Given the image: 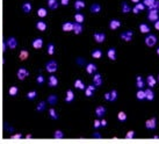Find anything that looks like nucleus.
Returning <instances> with one entry per match:
<instances>
[{
  "label": "nucleus",
  "mask_w": 159,
  "mask_h": 144,
  "mask_svg": "<svg viewBox=\"0 0 159 144\" xmlns=\"http://www.w3.org/2000/svg\"><path fill=\"white\" fill-rule=\"evenodd\" d=\"M157 41H158L157 36H156L154 34H151V33L146 34V36H145V38H144V43H145V46H149V48H152V46H156V44H157Z\"/></svg>",
  "instance_id": "1"
},
{
  "label": "nucleus",
  "mask_w": 159,
  "mask_h": 144,
  "mask_svg": "<svg viewBox=\"0 0 159 144\" xmlns=\"http://www.w3.org/2000/svg\"><path fill=\"white\" fill-rule=\"evenodd\" d=\"M103 98L106 101H109V102H114V101H116L117 98H119V93L116 90H112V91L107 92L105 93V95H103Z\"/></svg>",
  "instance_id": "2"
},
{
  "label": "nucleus",
  "mask_w": 159,
  "mask_h": 144,
  "mask_svg": "<svg viewBox=\"0 0 159 144\" xmlns=\"http://www.w3.org/2000/svg\"><path fill=\"white\" fill-rule=\"evenodd\" d=\"M46 72H49V73H55V72L58 70V64H57V62L53 61V59L49 61L46 64Z\"/></svg>",
  "instance_id": "3"
},
{
  "label": "nucleus",
  "mask_w": 159,
  "mask_h": 144,
  "mask_svg": "<svg viewBox=\"0 0 159 144\" xmlns=\"http://www.w3.org/2000/svg\"><path fill=\"white\" fill-rule=\"evenodd\" d=\"M146 16H148V20L150 22H154L159 19V11L158 9H149Z\"/></svg>",
  "instance_id": "4"
},
{
  "label": "nucleus",
  "mask_w": 159,
  "mask_h": 144,
  "mask_svg": "<svg viewBox=\"0 0 159 144\" xmlns=\"http://www.w3.org/2000/svg\"><path fill=\"white\" fill-rule=\"evenodd\" d=\"M16 77L19 80H24L27 77H29V71L26 68H20L16 72Z\"/></svg>",
  "instance_id": "5"
},
{
  "label": "nucleus",
  "mask_w": 159,
  "mask_h": 144,
  "mask_svg": "<svg viewBox=\"0 0 159 144\" xmlns=\"http://www.w3.org/2000/svg\"><path fill=\"white\" fill-rule=\"evenodd\" d=\"M145 128L148 130H156V128H157V119L151 117V119L146 120L145 121Z\"/></svg>",
  "instance_id": "6"
},
{
  "label": "nucleus",
  "mask_w": 159,
  "mask_h": 144,
  "mask_svg": "<svg viewBox=\"0 0 159 144\" xmlns=\"http://www.w3.org/2000/svg\"><path fill=\"white\" fill-rule=\"evenodd\" d=\"M6 44H7V49L14 50V49H16V46H17V41H16V38L14 36H11V37H8L6 40Z\"/></svg>",
  "instance_id": "7"
},
{
  "label": "nucleus",
  "mask_w": 159,
  "mask_h": 144,
  "mask_svg": "<svg viewBox=\"0 0 159 144\" xmlns=\"http://www.w3.org/2000/svg\"><path fill=\"white\" fill-rule=\"evenodd\" d=\"M120 37H121L124 42H130V41L132 40V37H134V33L131 30H126V31H123V33H121Z\"/></svg>",
  "instance_id": "8"
},
{
  "label": "nucleus",
  "mask_w": 159,
  "mask_h": 144,
  "mask_svg": "<svg viewBox=\"0 0 159 144\" xmlns=\"http://www.w3.org/2000/svg\"><path fill=\"white\" fill-rule=\"evenodd\" d=\"M145 6H144V4L143 2H137V4H135V6L131 8V12L134 13V14H139L141 12H143L144 9H145Z\"/></svg>",
  "instance_id": "9"
},
{
  "label": "nucleus",
  "mask_w": 159,
  "mask_h": 144,
  "mask_svg": "<svg viewBox=\"0 0 159 144\" xmlns=\"http://www.w3.org/2000/svg\"><path fill=\"white\" fill-rule=\"evenodd\" d=\"M103 84V79H102V76L100 75V73H94V76H93V85L95 86V87H99V86H101Z\"/></svg>",
  "instance_id": "10"
},
{
  "label": "nucleus",
  "mask_w": 159,
  "mask_h": 144,
  "mask_svg": "<svg viewBox=\"0 0 159 144\" xmlns=\"http://www.w3.org/2000/svg\"><path fill=\"white\" fill-rule=\"evenodd\" d=\"M31 46H33V48L34 49H36V50H38V49H42V46H43V40L41 37H36L33 40V42H31Z\"/></svg>",
  "instance_id": "11"
},
{
  "label": "nucleus",
  "mask_w": 159,
  "mask_h": 144,
  "mask_svg": "<svg viewBox=\"0 0 159 144\" xmlns=\"http://www.w3.org/2000/svg\"><path fill=\"white\" fill-rule=\"evenodd\" d=\"M93 38L95 40L97 43H103L106 41V35L103 33H94L93 34Z\"/></svg>",
  "instance_id": "12"
},
{
  "label": "nucleus",
  "mask_w": 159,
  "mask_h": 144,
  "mask_svg": "<svg viewBox=\"0 0 159 144\" xmlns=\"http://www.w3.org/2000/svg\"><path fill=\"white\" fill-rule=\"evenodd\" d=\"M48 86L49 87H57L58 86V78L56 76H53L51 73V76L48 78Z\"/></svg>",
  "instance_id": "13"
},
{
  "label": "nucleus",
  "mask_w": 159,
  "mask_h": 144,
  "mask_svg": "<svg viewBox=\"0 0 159 144\" xmlns=\"http://www.w3.org/2000/svg\"><path fill=\"white\" fill-rule=\"evenodd\" d=\"M121 21L120 20H117V19H113V20H110L109 21V28L112 29V30H117L120 27H121Z\"/></svg>",
  "instance_id": "14"
},
{
  "label": "nucleus",
  "mask_w": 159,
  "mask_h": 144,
  "mask_svg": "<svg viewBox=\"0 0 159 144\" xmlns=\"http://www.w3.org/2000/svg\"><path fill=\"white\" fill-rule=\"evenodd\" d=\"M85 69H86V72H87L88 75H94V73L97 72V70H98L97 64H94V63H87Z\"/></svg>",
  "instance_id": "15"
},
{
  "label": "nucleus",
  "mask_w": 159,
  "mask_h": 144,
  "mask_svg": "<svg viewBox=\"0 0 159 144\" xmlns=\"http://www.w3.org/2000/svg\"><path fill=\"white\" fill-rule=\"evenodd\" d=\"M85 91V95L87 97V98H91L93 97V94H94V92H95V86L92 84V85H88V86H86V88L84 90Z\"/></svg>",
  "instance_id": "16"
},
{
  "label": "nucleus",
  "mask_w": 159,
  "mask_h": 144,
  "mask_svg": "<svg viewBox=\"0 0 159 144\" xmlns=\"http://www.w3.org/2000/svg\"><path fill=\"white\" fill-rule=\"evenodd\" d=\"M144 91H145V100H148V101L154 100V92H153V90H152L151 87H148Z\"/></svg>",
  "instance_id": "17"
},
{
  "label": "nucleus",
  "mask_w": 159,
  "mask_h": 144,
  "mask_svg": "<svg viewBox=\"0 0 159 144\" xmlns=\"http://www.w3.org/2000/svg\"><path fill=\"white\" fill-rule=\"evenodd\" d=\"M145 83L148 84V86L149 87H154L156 86V84H157V79H156V77L152 76V75H149V76L146 77V80H145Z\"/></svg>",
  "instance_id": "18"
},
{
  "label": "nucleus",
  "mask_w": 159,
  "mask_h": 144,
  "mask_svg": "<svg viewBox=\"0 0 159 144\" xmlns=\"http://www.w3.org/2000/svg\"><path fill=\"white\" fill-rule=\"evenodd\" d=\"M90 12H91L92 14H99L101 12V5L98 4V2L92 4L91 7H90Z\"/></svg>",
  "instance_id": "19"
},
{
  "label": "nucleus",
  "mask_w": 159,
  "mask_h": 144,
  "mask_svg": "<svg viewBox=\"0 0 159 144\" xmlns=\"http://www.w3.org/2000/svg\"><path fill=\"white\" fill-rule=\"evenodd\" d=\"M85 6H86V2L84 1V0H76L75 1V9L76 11H78V12H80L81 9H84L85 8Z\"/></svg>",
  "instance_id": "20"
},
{
  "label": "nucleus",
  "mask_w": 159,
  "mask_h": 144,
  "mask_svg": "<svg viewBox=\"0 0 159 144\" xmlns=\"http://www.w3.org/2000/svg\"><path fill=\"white\" fill-rule=\"evenodd\" d=\"M105 114H106V108L103 106H98L95 108V115H97V117L101 119V117H103Z\"/></svg>",
  "instance_id": "21"
},
{
  "label": "nucleus",
  "mask_w": 159,
  "mask_h": 144,
  "mask_svg": "<svg viewBox=\"0 0 159 144\" xmlns=\"http://www.w3.org/2000/svg\"><path fill=\"white\" fill-rule=\"evenodd\" d=\"M84 30V27L81 23H78V22H75L73 23V33L76 34V35H79V34H81Z\"/></svg>",
  "instance_id": "22"
},
{
  "label": "nucleus",
  "mask_w": 159,
  "mask_h": 144,
  "mask_svg": "<svg viewBox=\"0 0 159 144\" xmlns=\"http://www.w3.org/2000/svg\"><path fill=\"white\" fill-rule=\"evenodd\" d=\"M73 100H75V93H73L72 90H68L66 93H65V102L70 104V102H72Z\"/></svg>",
  "instance_id": "23"
},
{
  "label": "nucleus",
  "mask_w": 159,
  "mask_h": 144,
  "mask_svg": "<svg viewBox=\"0 0 159 144\" xmlns=\"http://www.w3.org/2000/svg\"><path fill=\"white\" fill-rule=\"evenodd\" d=\"M22 12L23 13H26V14H29L31 12V9H33V6H31V4L29 1H26V2H23L22 4Z\"/></svg>",
  "instance_id": "24"
},
{
  "label": "nucleus",
  "mask_w": 159,
  "mask_h": 144,
  "mask_svg": "<svg viewBox=\"0 0 159 144\" xmlns=\"http://www.w3.org/2000/svg\"><path fill=\"white\" fill-rule=\"evenodd\" d=\"M62 30L68 33V31L73 30V22H64L62 24Z\"/></svg>",
  "instance_id": "25"
},
{
  "label": "nucleus",
  "mask_w": 159,
  "mask_h": 144,
  "mask_svg": "<svg viewBox=\"0 0 159 144\" xmlns=\"http://www.w3.org/2000/svg\"><path fill=\"white\" fill-rule=\"evenodd\" d=\"M46 4H48V7L50 8V9H57L58 6H59V2H58V0H46Z\"/></svg>",
  "instance_id": "26"
},
{
  "label": "nucleus",
  "mask_w": 159,
  "mask_h": 144,
  "mask_svg": "<svg viewBox=\"0 0 159 144\" xmlns=\"http://www.w3.org/2000/svg\"><path fill=\"white\" fill-rule=\"evenodd\" d=\"M145 80L143 79L142 76H137L136 77V87L139 90V88H144L145 87Z\"/></svg>",
  "instance_id": "27"
},
{
  "label": "nucleus",
  "mask_w": 159,
  "mask_h": 144,
  "mask_svg": "<svg viewBox=\"0 0 159 144\" xmlns=\"http://www.w3.org/2000/svg\"><path fill=\"white\" fill-rule=\"evenodd\" d=\"M107 57L110 61H115L116 59V49L115 48H109L107 51Z\"/></svg>",
  "instance_id": "28"
},
{
  "label": "nucleus",
  "mask_w": 159,
  "mask_h": 144,
  "mask_svg": "<svg viewBox=\"0 0 159 144\" xmlns=\"http://www.w3.org/2000/svg\"><path fill=\"white\" fill-rule=\"evenodd\" d=\"M138 28H139L141 33H143V34H149L151 31V28H150V26L148 23H141Z\"/></svg>",
  "instance_id": "29"
},
{
  "label": "nucleus",
  "mask_w": 159,
  "mask_h": 144,
  "mask_svg": "<svg viewBox=\"0 0 159 144\" xmlns=\"http://www.w3.org/2000/svg\"><path fill=\"white\" fill-rule=\"evenodd\" d=\"M75 87H76L77 90H79V91H84V90L86 88L85 83H84L81 79H77V80H75Z\"/></svg>",
  "instance_id": "30"
},
{
  "label": "nucleus",
  "mask_w": 159,
  "mask_h": 144,
  "mask_svg": "<svg viewBox=\"0 0 159 144\" xmlns=\"http://www.w3.org/2000/svg\"><path fill=\"white\" fill-rule=\"evenodd\" d=\"M57 101H58V98H57V95H56V94H50V95L48 97V99H46V102H48L49 105H51V106L56 105V104H57Z\"/></svg>",
  "instance_id": "31"
},
{
  "label": "nucleus",
  "mask_w": 159,
  "mask_h": 144,
  "mask_svg": "<svg viewBox=\"0 0 159 144\" xmlns=\"http://www.w3.org/2000/svg\"><path fill=\"white\" fill-rule=\"evenodd\" d=\"M121 12L123 13V14H128V13L131 12V7L129 6L126 1L121 2Z\"/></svg>",
  "instance_id": "32"
},
{
  "label": "nucleus",
  "mask_w": 159,
  "mask_h": 144,
  "mask_svg": "<svg viewBox=\"0 0 159 144\" xmlns=\"http://www.w3.org/2000/svg\"><path fill=\"white\" fill-rule=\"evenodd\" d=\"M91 55H92V57H93V58H95V59H100V58L102 57L103 53H102V50H101V49H94V50L91 53Z\"/></svg>",
  "instance_id": "33"
},
{
  "label": "nucleus",
  "mask_w": 159,
  "mask_h": 144,
  "mask_svg": "<svg viewBox=\"0 0 159 144\" xmlns=\"http://www.w3.org/2000/svg\"><path fill=\"white\" fill-rule=\"evenodd\" d=\"M28 57H29V53H28V50H26V49H22L20 53H19V58H20V61H26V59H28Z\"/></svg>",
  "instance_id": "34"
},
{
  "label": "nucleus",
  "mask_w": 159,
  "mask_h": 144,
  "mask_svg": "<svg viewBox=\"0 0 159 144\" xmlns=\"http://www.w3.org/2000/svg\"><path fill=\"white\" fill-rule=\"evenodd\" d=\"M36 28H37V30L40 31H46V28H48V26H46V23L44 21H37L36 22Z\"/></svg>",
  "instance_id": "35"
},
{
  "label": "nucleus",
  "mask_w": 159,
  "mask_h": 144,
  "mask_svg": "<svg viewBox=\"0 0 159 144\" xmlns=\"http://www.w3.org/2000/svg\"><path fill=\"white\" fill-rule=\"evenodd\" d=\"M75 21L78 23H83L85 21V15L83 13H80V12H77L75 14Z\"/></svg>",
  "instance_id": "36"
},
{
  "label": "nucleus",
  "mask_w": 159,
  "mask_h": 144,
  "mask_svg": "<svg viewBox=\"0 0 159 144\" xmlns=\"http://www.w3.org/2000/svg\"><path fill=\"white\" fill-rule=\"evenodd\" d=\"M136 99L137 100H139V101H143L145 100V91H144V88H139L136 93Z\"/></svg>",
  "instance_id": "37"
},
{
  "label": "nucleus",
  "mask_w": 159,
  "mask_h": 144,
  "mask_svg": "<svg viewBox=\"0 0 159 144\" xmlns=\"http://www.w3.org/2000/svg\"><path fill=\"white\" fill-rule=\"evenodd\" d=\"M48 15V11H46V8L44 7H40L37 9V16L38 18H46V16Z\"/></svg>",
  "instance_id": "38"
},
{
  "label": "nucleus",
  "mask_w": 159,
  "mask_h": 144,
  "mask_svg": "<svg viewBox=\"0 0 159 144\" xmlns=\"http://www.w3.org/2000/svg\"><path fill=\"white\" fill-rule=\"evenodd\" d=\"M17 93H19V87H17V86H11V87H9L8 94H9L11 97H15V95H17Z\"/></svg>",
  "instance_id": "39"
},
{
  "label": "nucleus",
  "mask_w": 159,
  "mask_h": 144,
  "mask_svg": "<svg viewBox=\"0 0 159 144\" xmlns=\"http://www.w3.org/2000/svg\"><path fill=\"white\" fill-rule=\"evenodd\" d=\"M49 116L52 119V120H58V113H57V110L55 109V108H50L49 109Z\"/></svg>",
  "instance_id": "40"
},
{
  "label": "nucleus",
  "mask_w": 159,
  "mask_h": 144,
  "mask_svg": "<svg viewBox=\"0 0 159 144\" xmlns=\"http://www.w3.org/2000/svg\"><path fill=\"white\" fill-rule=\"evenodd\" d=\"M55 50H56V48L53 46V43H49V44L46 46V53H48V55L52 56L53 53H55Z\"/></svg>",
  "instance_id": "41"
},
{
  "label": "nucleus",
  "mask_w": 159,
  "mask_h": 144,
  "mask_svg": "<svg viewBox=\"0 0 159 144\" xmlns=\"http://www.w3.org/2000/svg\"><path fill=\"white\" fill-rule=\"evenodd\" d=\"M27 99L28 100H34V99L37 97V92L35 91V90H31V91H29L28 93H27Z\"/></svg>",
  "instance_id": "42"
},
{
  "label": "nucleus",
  "mask_w": 159,
  "mask_h": 144,
  "mask_svg": "<svg viewBox=\"0 0 159 144\" xmlns=\"http://www.w3.org/2000/svg\"><path fill=\"white\" fill-rule=\"evenodd\" d=\"M127 119H128V116H127V114L124 113V112H119L117 114V120L120 122H124L127 121Z\"/></svg>",
  "instance_id": "43"
},
{
  "label": "nucleus",
  "mask_w": 159,
  "mask_h": 144,
  "mask_svg": "<svg viewBox=\"0 0 159 144\" xmlns=\"http://www.w3.org/2000/svg\"><path fill=\"white\" fill-rule=\"evenodd\" d=\"M46 101H40L38 105L36 106V110H37V112H43V110L46 109Z\"/></svg>",
  "instance_id": "44"
},
{
  "label": "nucleus",
  "mask_w": 159,
  "mask_h": 144,
  "mask_svg": "<svg viewBox=\"0 0 159 144\" xmlns=\"http://www.w3.org/2000/svg\"><path fill=\"white\" fill-rule=\"evenodd\" d=\"M53 138H56V139H62V138H64V133H63L62 130H56V131L53 133Z\"/></svg>",
  "instance_id": "45"
},
{
  "label": "nucleus",
  "mask_w": 159,
  "mask_h": 144,
  "mask_svg": "<svg viewBox=\"0 0 159 144\" xmlns=\"http://www.w3.org/2000/svg\"><path fill=\"white\" fill-rule=\"evenodd\" d=\"M154 1H156V0H143L142 2H143L144 6L148 8V9H150V8L152 7V5L154 4Z\"/></svg>",
  "instance_id": "46"
},
{
  "label": "nucleus",
  "mask_w": 159,
  "mask_h": 144,
  "mask_svg": "<svg viewBox=\"0 0 159 144\" xmlns=\"http://www.w3.org/2000/svg\"><path fill=\"white\" fill-rule=\"evenodd\" d=\"M44 82H46L44 77L42 76V75H38L37 78H36V83H37L38 85H43V84H44Z\"/></svg>",
  "instance_id": "47"
},
{
  "label": "nucleus",
  "mask_w": 159,
  "mask_h": 144,
  "mask_svg": "<svg viewBox=\"0 0 159 144\" xmlns=\"http://www.w3.org/2000/svg\"><path fill=\"white\" fill-rule=\"evenodd\" d=\"M135 137V131L134 130H129L128 133L126 134V138L127 139H131V138H134Z\"/></svg>",
  "instance_id": "48"
},
{
  "label": "nucleus",
  "mask_w": 159,
  "mask_h": 144,
  "mask_svg": "<svg viewBox=\"0 0 159 144\" xmlns=\"http://www.w3.org/2000/svg\"><path fill=\"white\" fill-rule=\"evenodd\" d=\"M100 127H101V124H100V120H99V119H95V120L93 121V128L99 129Z\"/></svg>",
  "instance_id": "49"
},
{
  "label": "nucleus",
  "mask_w": 159,
  "mask_h": 144,
  "mask_svg": "<svg viewBox=\"0 0 159 144\" xmlns=\"http://www.w3.org/2000/svg\"><path fill=\"white\" fill-rule=\"evenodd\" d=\"M150 9H158L159 11V0H156V1H154V4L152 5V7L150 8Z\"/></svg>",
  "instance_id": "50"
},
{
  "label": "nucleus",
  "mask_w": 159,
  "mask_h": 144,
  "mask_svg": "<svg viewBox=\"0 0 159 144\" xmlns=\"http://www.w3.org/2000/svg\"><path fill=\"white\" fill-rule=\"evenodd\" d=\"M92 137H93V138H95V139H100V138H102V135H101L100 133H93Z\"/></svg>",
  "instance_id": "51"
},
{
  "label": "nucleus",
  "mask_w": 159,
  "mask_h": 144,
  "mask_svg": "<svg viewBox=\"0 0 159 144\" xmlns=\"http://www.w3.org/2000/svg\"><path fill=\"white\" fill-rule=\"evenodd\" d=\"M21 137H22L21 134H14V135H12V136H11V138H12V139H20Z\"/></svg>",
  "instance_id": "52"
},
{
  "label": "nucleus",
  "mask_w": 159,
  "mask_h": 144,
  "mask_svg": "<svg viewBox=\"0 0 159 144\" xmlns=\"http://www.w3.org/2000/svg\"><path fill=\"white\" fill-rule=\"evenodd\" d=\"M100 124H101V127H102V128L107 127V120H105V119H102V117H101V120H100Z\"/></svg>",
  "instance_id": "53"
},
{
  "label": "nucleus",
  "mask_w": 159,
  "mask_h": 144,
  "mask_svg": "<svg viewBox=\"0 0 159 144\" xmlns=\"http://www.w3.org/2000/svg\"><path fill=\"white\" fill-rule=\"evenodd\" d=\"M68 2H70V0H61V1H59V4L63 5V6H68Z\"/></svg>",
  "instance_id": "54"
},
{
  "label": "nucleus",
  "mask_w": 159,
  "mask_h": 144,
  "mask_svg": "<svg viewBox=\"0 0 159 144\" xmlns=\"http://www.w3.org/2000/svg\"><path fill=\"white\" fill-rule=\"evenodd\" d=\"M153 24H154V29L159 30V19L157 20V21H154V22H153Z\"/></svg>",
  "instance_id": "55"
},
{
  "label": "nucleus",
  "mask_w": 159,
  "mask_h": 144,
  "mask_svg": "<svg viewBox=\"0 0 159 144\" xmlns=\"http://www.w3.org/2000/svg\"><path fill=\"white\" fill-rule=\"evenodd\" d=\"M26 138L29 139V138H33V136H31V135H26Z\"/></svg>",
  "instance_id": "56"
},
{
  "label": "nucleus",
  "mask_w": 159,
  "mask_h": 144,
  "mask_svg": "<svg viewBox=\"0 0 159 144\" xmlns=\"http://www.w3.org/2000/svg\"><path fill=\"white\" fill-rule=\"evenodd\" d=\"M153 138H154V139H159V135H154Z\"/></svg>",
  "instance_id": "57"
},
{
  "label": "nucleus",
  "mask_w": 159,
  "mask_h": 144,
  "mask_svg": "<svg viewBox=\"0 0 159 144\" xmlns=\"http://www.w3.org/2000/svg\"><path fill=\"white\" fill-rule=\"evenodd\" d=\"M131 1H132V2H135V4H137V2H139L141 0H131Z\"/></svg>",
  "instance_id": "58"
},
{
  "label": "nucleus",
  "mask_w": 159,
  "mask_h": 144,
  "mask_svg": "<svg viewBox=\"0 0 159 144\" xmlns=\"http://www.w3.org/2000/svg\"><path fill=\"white\" fill-rule=\"evenodd\" d=\"M156 53H157V55H158V56H159V46H158V48H157V50H156Z\"/></svg>",
  "instance_id": "59"
},
{
  "label": "nucleus",
  "mask_w": 159,
  "mask_h": 144,
  "mask_svg": "<svg viewBox=\"0 0 159 144\" xmlns=\"http://www.w3.org/2000/svg\"><path fill=\"white\" fill-rule=\"evenodd\" d=\"M157 82H158V83H159V75H158V79H157Z\"/></svg>",
  "instance_id": "60"
}]
</instances>
